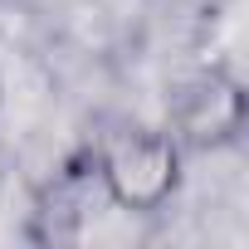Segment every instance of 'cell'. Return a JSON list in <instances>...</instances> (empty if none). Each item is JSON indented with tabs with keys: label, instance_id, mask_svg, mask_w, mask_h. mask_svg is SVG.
<instances>
[{
	"label": "cell",
	"instance_id": "6da1fadb",
	"mask_svg": "<svg viewBox=\"0 0 249 249\" xmlns=\"http://www.w3.org/2000/svg\"><path fill=\"white\" fill-rule=\"evenodd\" d=\"M186 181V157L171 132L127 127L112 132L98 152V186L112 210L122 215H157L176 200Z\"/></svg>",
	"mask_w": 249,
	"mask_h": 249
}]
</instances>
